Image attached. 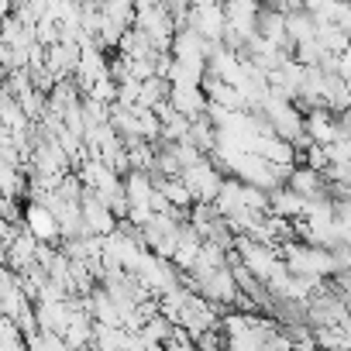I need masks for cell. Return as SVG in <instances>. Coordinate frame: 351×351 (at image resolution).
I'll list each match as a JSON object with an SVG mask.
<instances>
[{"mask_svg": "<svg viewBox=\"0 0 351 351\" xmlns=\"http://www.w3.org/2000/svg\"><path fill=\"white\" fill-rule=\"evenodd\" d=\"M152 186H155V193H158L169 207H176V210H190V207H193V200H190V193H186V186H183L180 176H152Z\"/></svg>", "mask_w": 351, "mask_h": 351, "instance_id": "9", "label": "cell"}, {"mask_svg": "<svg viewBox=\"0 0 351 351\" xmlns=\"http://www.w3.org/2000/svg\"><path fill=\"white\" fill-rule=\"evenodd\" d=\"M0 214H4V197H0Z\"/></svg>", "mask_w": 351, "mask_h": 351, "instance_id": "14", "label": "cell"}, {"mask_svg": "<svg viewBox=\"0 0 351 351\" xmlns=\"http://www.w3.org/2000/svg\"><path fill=\"white\" fill-rule=\"evenodd\" d=\"M21 228L38 241V245H59V221L45 204H32L25 200L21 207Z\"/></svg>", "mask_w": 351, "mask_h": 351, "instance_id": "5", "label": "cell"}, {"mask_svg": "<svg viewBox=\"0 0 351 351\" xmlns=\"http://www.w3.org/2000/svg\"><path fill=\"white\" fill-rule=\"evenodd\" d=\"M279 258H282V265H286L289 276H303V279H317V282H324V279L334 276L330 252L327 248H317V245H306V241H296V238L286 241V245H279Z\"/></svg>", "mask_w": 351, "mask_h": 351, "instance_id": "1", "label": "cell"}, {"mask_svg": "<svg viewBox=\"0 0 351 351\" xmlns=\"http://www.w3.org/2000/svg\"><path fill=\"white\" fill-rule=\"evenodd\" d=\"M317 351H348V327H313Z\"/></svg>", "mask_w": 351, "mask_h": 351, "instance_id": "12", "label": "cell"}, {"mask_svg": "<svg viewBox=\"0 0 351 351\" xmlns=\"http://www.w3.org/2000/svg\"><path fill=\"white\" fill-rule=\"evenodd\" d=\"M165 97H169V80L165 76H148V80H141V90H138V104L134 107L155 110L158 104H165Z\"/></svg>", "mask_w": 351, "mask_h": 351, "instance_id": "11", "label": "cell"}, {"mask_svg": "<svg viewBox=\"0 0 351 351\" xmlns=\"http://www.w3.org/2000/svg\"><path fill=\"white\" fill-rule=\"evenodd\" d=\"M180 180H183V186H186L193 204H214V197H217V190L224 183V172L210 162V155H204L200 162H193V165H186L180 172Z\"/></svg>", "mask_w": 351, "mask_h": 351, "instance_id": "2", "label": "cell"}, {"mask_svg": "<svg viewBox=\"0 0 351 351\" xmlns=\"http://www.w3.org/2000/svg\"><path fill=\"white\" fill-rule=\"evenodd\" d=\"M193 344H197V351H224V337H221V330H217V327H214V330L197 334V337H193Z\"/></svg>", "mask_w": 351, "mask_h": 351, "instance_id": "13", "label": "cell"}, {"mask_svg": "<svg viewBox=\"0 0 351 351\" xmlns=\"http://www.w3.org/2000/svg\"><path fill=\"white\" fill-rule=\"evenodd\" d=\"M217 324H221V306L207 303L204 296H197V293L190 289L183 310L176 313V327H183L190 337H197V334H204V330H214Z\"/></svg>", "mask_w": 351, "mask_h": 351, "instance_id": "4", "label": "cell"}, {"mask_svg": "<svg viewBox=\"0 0 351 351\" xmlns=\"http://www.w3.org/2000/svg\"><path fill=\"white\" fill-rule=\"evenodd\" d=\"M165 104H169L176 114H183L186 121L207 110V97L200 93V86H169V97H165Z\"/></svg>", "mask_w": 351, "mask_h": 351, "instance_id": "8", "label": "cell"}, {"mask_svg": "<svg viewBox=\"0 0 351 351\" xmlns=\"http://www.w3.org/2000/svg\"><path fill=\"white\" fill-rule=\"evenodd\" d=\"M303 204L306 200H300L293 190H286V186H279V190H272L269 193V214L272 217H282V221H296L300 214H303Z\"/></svg>", "mask_w": 351, "mask_h": 351, "instance_id": "10", "label": "cell"}, {"mask_svg": "<svg viewBox=\"0 0 351 351\" xmlns=\"http://www.w3.org/2000/svg\"><path fill=\"white\" fill-rule=\"evenodd\" d=\"M35 252H38V241L18 224V231H14V238L8 241V255H4V265L11 269V272H25L28 265H35Z\"/></svg>", "mask_w": 351, "mask_h": 351, "instance_id": "7", "label": "cell"}, {"mask_svg": "<svg viewBox=\"0 0 351 351\" xmlns=\"http://www.w3.org/2000/svg\"><path fill=\"white\" fill-rule=\"evenodd\" d=\"M324 186H327V180H324L320 172L306 169V165H293V169H289V176H286V190H293L300 200L327 197V193H324Z\"/></svg>", "mask_w": 351, "mask_h": 351, "instance_id": "6", "label": "cell"}, {"mask_svg": "<svg viewBox=\"0 0 351 351\" xmlns=\"http://www.w3.org/2000/svg\"><path fill=\"white\" fill-rule=\"evenodd\" d=\"M131 28H138L155 52H169V42H172V35H176V21H172V14H169L162 4L134 11Z\"/></svg>", "mask_w": 351, "mask_h": 351, "instance_id": "3", "label": "cell"}]
</instances>
